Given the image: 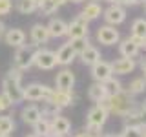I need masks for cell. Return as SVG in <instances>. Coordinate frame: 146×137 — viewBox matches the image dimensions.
<instances>
[{
  "mask_svg": "<svg viewBox=\"0 0 146 137\" xmlns=\"http://www.w3.org/2000/svg\"><path fill=\"white\" fill-rule=\"evenodd\" d=\"M141 49H146V37L141 39Z\"/></svg>",
  "mask_w": 146,
  "mask_h": 137,
  "instance_id": "cell-42",
  "label": "cell"
},
{
  "mask_svg": "<svg viewBox=\"0 0 146 137\" xmlns=\"http://www.w3.org/2000/svg\"><path fill=\"white\" fill-rule=\"evenodd\" d=\"M108 115L110 113L104 110L100 104L95 102L93 108L88 110V113H86V122L88 124H97V126H104V122L108 121Z\"/></svg>",
  "mask_w": 146,
  "mask_h": 137,
  "instance_id": "cell-13",
  "label": "cell"
},
{
  "mask_svg": "<svg viewBox=\"0 0 146 137\" xmlns=\"http://www.w3.org/2000/svg\"><path fill=\"white\" fill-rule=\"evenodd\" d=\"M95 39L102 46H115V44H119V40H121V33H119V29H115V26L104 24V26L97 27Z\"/></svg>",
  "mask_w": 146,
  "mask_h": 137,
  "instance_id": "cell-5",
  "label": "cell"
},
{
  "mask_svg": "<svg viewBox=\"0 0 146 137\" xmlns=\"http://www.w3.org/2000/svg\"><path fill=\"white\" fill-rule=\"evenodd\" d=\"M51 128H53V134H58V135H68L71 132V122L68 117H64L62 113L51 117Z\"/></svg>",
  "mask_w": 146,
  "mask_h": 137,
  "instance_id": "cell-20",
  "label": "cell"
},
{
  "mask_svg": "<svg viewBox=\"0 0 146 137\" xmlns=\"http://www.w3.org/2000/svg\"><path fill=\"white\" fill-rule=\"evenodd\" d=\"M44 102V106H42V117H55V115H58V113L62 112V108H58V106H55V104L51 102V100H42Z\"/></svg>",
  "mask_w": 146,
  "mask_h": 137,
  "instance_id": "cell-33",
  "label": "cell"
},
{
  "mask_svg": "<svg viewBox=\"0 0 146 137\" xmlns=\"http://www.w3.org/2000/svg\"><path fill=\"white\" fill-rule=\"evenodd\" d=\"M102 6H100L99 2H95V0H91V2H86L84 4V7H82V11L79 13L80 17H84L88 22H91V20H97V18H100L102 17Z\"/></svg>",
  "mask_w": 146,
  "mask_h": 137,
  "instance_id": "cell-18",
  "label": "cell"
},
{
  "mask_svg": "<svg viewBox=\"0 0 146 137\" xmlns=\"http://www.w3.org/2000/svg\"><path fill=\"white\" fill-rule=\"evenodd\" d=\"M35 2H36V4H40V2H42V0H35Z\"/></svg>",
  "mask_w": 146,
  "mask_h": 137,
  "instance_id": "cell-49",
  "label": "cell"
},
{
  "mask_svg": "<svg viewBox=\"0 0 146 137\" xmlns=\"http://www.w3.org/2000/svg\"><path fill=\"white\" fill-rule=\"evenodd\" d=\"M55 55H57V64L58 66H64V68H68L70 64L75 61V51H73V48L70 46V42H66V44H62L60 48L55 51Z\"/></svg>",
  "mask_w": 146,
  "mask_h": 137,
  "instance_id": "cell-17",
  "label": "cell"
},
{
  "mask_svg": "<svg viewBox=\"0 0 146 137\" xmlns=\"http://www.w3.org/2000/svg\"><path fill=\"white\" fill-rule=\"evenodd\" d=\"M0 137H11V135H0Z\"/></svg>",
  "mask_w": 146,
  "mask_h": 137,
  "instance_id": "cell-50",
  "label": "cell"
},
{
  "mask_svg": "<svg viewBox=\"0 0 146 137\" xmlns=\"http://www.w3.org/2000/svg\"><path fill=\"white\" fill-rule=\"evenodd\" d=\"M48 31L51 39H62L68 35V22H64L62 18H51L48 22Z\"/></svg>",
  "mask_w": 146,
  "mask_h": 137,
  "instance_id": "cell-21",
  "label": "cell"
},
{
  "mask_svg": "<svg viewBox=\"0 0 146 137\" xmlns=\"http://www.w3.org/2000/svg\"><path fill=\"white\" fill-rule=\"evenodd\" d=\"M11 106H13L11 99H9L6 93H0V113H2V112H6V110H9Z\"/></svg>",
  "mask_w": 146,
  "mask_h": 137,
  "instance_id": "cell-35",
  "label": "cell"
},
{
  "mask_svg": "<svg viewBox=\"0 0 146 137\" xmlns=\"http://www.w3.org/2000/svg\"><path fill=\"white\" fill-rule=\"evenodd\" d=\"M88 35H90V22L86 20L84 17L77 15L70 24H68V35L66 37H70V40L82 39V37H88Z\"/></svg>",
  "mask_w": 146,
  "mask_h": 137,
  "instance_id": "cell-6",
  "label": "cell"
},
{
  "mask_svg": "<svg viewBox=\"0 0 146 137\" xmlns=\"http://www.w3.org/2000/svg\"><path fill=\"white\" fill-rule=\"evenodd\" d=\"M66 2L68 0H42V2L38 4V9H36V11L42 17H49V15H53V13H57Z\"/></svg>",
  "mask_w": 146,
  "mask_h": 137,
  "instance_id": "cell-22",
  "label": "cell"
},
{
  "mask_svg": "<svg viewBox=\"0 0 146 137\" xmlns=\"http://www.w3.org/2000/svg\"><path fill=\"white\" fill-rule=\"evenodd\" d=\"M91 137H100V135H91Z\"/></svg>",
  "mask_w": 146,
  "mask_h": 137,
  "instance_id": "cell-52",
  "label": "cell"
},
{
  "mask_svg": "<svg viewBox=\"0 0 146 137\" xmlns=\"http://www.w3.org/2000/svg\"><path fill=\"white\" fill-rule=\"evenodd\" d=\"M15 7L22 15H33V13H36V9H38V4L35 0H17Z\"/></svg>",
  "mask_w": 146,
  "mask_h": 137,
  "instance_id": "cell-27",
  "label": "cell"
},
{
  "mask_svg": "<svg viewBox=\"0 0 146 137\" xmlns=\"http://www.w3.org/2000/svg\"><path fill=\"white\" fill-rule=\"evenodd\" d=\"M48 137H66V135H58V134H49Z\"/></svg>",
  "mask_w": 146,
  "mask_h": 137,
  "instance_id": "cell-46",
  "label": "cell"
},
{
  "mask_svg": "<svg viewBox=\"0 0 146 137\" xmlns=\"http://www.w3.org/2000/svg\"><path fill=\"white\" fill-rule=\"evenodd\" d=\"M22 77L24 73L18 68H11L6 77L2 79V93H6L11 99L13 104H18L24 100V86H22Z\"/></svg>",
  "mask_w": 146,
  "mask_h": 137,
  "instance_id": "cell-2",
  "label": "cell"
},
{
  "mask_svg": "<svg viewBox=\"0 0 146 137\" xmlns=\"http://www.w3.org/2000/svg\"><path fill=\"white\" fill-rule=\"evenodd\" d=\"M102 137H121L119 134H108V135H102Z\"/></svg>",
  "mask_w": 146,
  "mask_h": 137,
  "instance_id": "cell-45",
  "label": "cell"
},
{
  "mask_svg": "<svg viewBox=\"0 0 146 137\" xmlns=\"http://www.w3.org/2000/svg\"><path fill=\"white\" fill-rule=\"evenodd\" d=\"M102 84H104V88H106L108 95H115V93H119V91L124 90V88H122V82L119 79H115V77H110V79L104 80Z\"/></svg>",
  "mask_w": 146,
  "mask_h": 137,
  "instance_id": "cell-31",
  "label": "cell"
},
{
  "mask_svg": "<svg viewBox=\"0 0 146 137\" xmlns=\"http://www.w3.org/2000/svg\"><path fill=\"white\" fill-rule=\"evenodd\" d=\"M51 91H53V88L42 84V82H31V84L24 86V100H29V102L48 100Z\"/></svg>",
  "mask_w": 146,
  "mask_h": 137,
  "instance_id": "cell-3",
  "label": "cell"
},
{
  "mask_svg": "<svg viewBox=\"0 0 146 137\" xmlns=\"http://www.w3.org/2000/svg\"><path fill=\"white\" fill-rule=\"evenodd\" d=\"M141 71H143V73H144V75H143V77H144V79H146V55H144V57H143V59H141Z\"/></svg>",
  "mask_w": 146,
  "mask_h": 137,
  "instance_id": "cell-38",
  "label": "cell"
},
{
  "mask_svg": "<svg viewBox=\"0 0 146 137\" xmlns=\"http://www.w3.org/2000/svg\"><path fill=\"white\" fill-rule=\"evenodd\" d=\"M75 86V75H73L71 70L68 68H62L60 71L55 77V88L57 90H73Z\"/></svg>",
  "mask_w": 146,
  "mask_h": 137,
  "instance_id": "cell-14",
  "label": "cell"
},
{
  "mask_svg": "<svg viewBox=\"0 0 146 137\" xmlns=\"http://www.w3.org/2000/svg\"><path fill=\"white\" fill-rule=\"evenodd\" d=\"M97 104H100L108 113H115L119 117H124L130 110L139 106V102L133 99V95H130L126 90L119 91L115 95H108V97H104L102 100H99Z\"/></svg>",
  "mask_w": 146,
  "mask_h": 137,
  "instance_id": "cell-1",
  "label": "cell"
},
{
  "mask_svg": "<svg viewBox=\"0 0 146 137\" xmlns=\"http://www.w3.org/2000/svg\"><path fill=\"white\" fill-rule=\"evenodd\" d=\"M33 49H31V46H20V48H17L15 51V57H13V64H15V68L18 70L26 71L29 70L31 66H33Z\"/></svg>",
  "mask_w": 146,
  "mask_h": 137,
  "instance_id": "cell-7",
  "label": "cell"
},
{
  "mask_svg": "<svg viewBox=\"0 0 146 137\" xmlns=\"http://www.w3.org/2000/svg\"><path fill=\"white\" fill-rule=\"evenodd\" d=\"M27 137H36V135H35V134H31V135H27Z\"/></svg>",
  "mask_w": 146,
  "mask_h": 137,
  "instance_id": "cell-48",
  "label": "cell"
},
{
  "mask_svg": "<svg viewBox=\"0 0 146 137\" xmlns=\"http://www.w3.org/2000/svg\"><path fill=\"white\" fill-rule=\"evenodd\" d=\"M108 4H113V6H130L128 0H106Z\"/></svg>",
  "mask_w": 146,
  "mask_h": 137,
  "instance_id": "cell-37",
  "label": "cell"
},
{
  "mask_svg": "<svg viewBox=\"0 0 146 137\" xmlns=\"http://www.w3.org/2000/svg\"><path fill=\"white\" fill-rule=\"evenodd\" d=\"M15 132V121L11 115H0V135H11Z\"/></svg>",
  "mask_w": 146,
  "mask_h": 137,
  "instance_id": "cell-29",
  "label": "cell"
},
{
  "mask_svg": "<svg viewBox=\"0 0 146 137\" xmlns=\"http://www.w3.org/2000/svg\"><path fill=\"white\" fill-rule=\"evenodd\" d=\"M146 0H131V6H143Z\"/></svg>",
  "mask_w": 146,
  "mask_h": 137,
  "instance_id": "cell-41",
  "label": "cell"
},
{
  "mask_svg": "<svg viewBox=\"0 0 146 137\" xmlns=\"http://www.w3.org/2000/svg\"><path fill=\"white\" fill-rule=\"evenodd\" d=\"M68 2H71V4H84L86 0H68Z\"/></svg>",
  "mask_w": 146,
  "mask_h": 137,
  "instance_id": "cell-44",
  "label": "cell"
},
{
  "mask_svg": "<svg viewBox=\"0 0 146 137\" xmlns=\"http://www.w3.org/2000/svg\"><path fill=\"white\" fill-rule=\"evenodd\" d=\"M144 90H146V79L144 77H137V79H133L128 84V88H126V91L130 95H139V93H144Z\"/></svg>",
  "mask_w": 146,
  "mask_h": 137,
  "instance_id": "cell-28",
  "label": "cell"
},
{
  "mask_svg": "<svg viewBox=\"0 0 146 137\" xmlns=\"http://www.w3.org/2000/svg\"><path fill=\"white\" fill-rule=\"evenodd\" d=\"M48 100H51L55 106H58V108H68V106L73 104L75 95H73V90H57V88H53V91H51V95H49Z\"/></svg>",
  "mask_w": 146,
  "mask_h": 137,
  "instance_id": "cell-12",
  "label": "cell"
},
{
  "mask_svg": "<svg viewBox=\"0 0 146 137\" xmlns=\"http://www.w3.org/2000/svg\"><path fill=\"white\" fill-rule=\"evenodd\" d=\"M144 130H146V122L141 121V122H137V124H126L119 135L121 137H143Z\"/></svg>",
  "mask_w": 146,
  "mask_h": 137,
  "instance_id": "cell-25",
  "label": "cell"
},
{
  "mask_svg": "<svg viewBox=\"0 0 146 137\" xmlns=\"http://www.w3.org/2000/svg\"><path fill=\"white\" fill-rule=\"evenodd\" d=\"M119 53L121 57L126 59H137L141 53V39H135V37H126V39L119 40Z\"/></svg>",
  "mask_w": 146,
  "mask_h": 137,
  "instance_id": "cell-8",
  "label": "cell"
},
{
  "mask_svg": "<svg viewBox=\"0 0 146 137\" xmlns=\"http://www.w3.org/2000/svg\"><path fill=\"white\" fill-rule=\"evenodd\" d=\"M143 7H144V13H146V2H144V4H143Z\"/></svg>",
  "mask_w": 146,
  "mask_h": 137,
  "instance_id": "cell-47",
  "label": "cell"
},
{
  "mask_svg": "<svg viewBox=\"0 0 146 137\" xmlns=\"http://www.w3.org/2000/svg\"><path fill=\"white\" fill-rule=\"evenodd\" d=\"M31 128H33V134H35L36 137H48L49 134H53L51 119H49V117H40Z\"/></svg>",
  "mask_w": 146,
  "mask_h": 137,
  "instance_id": "cell-23",
  "label": "cell"
},
{
  "mask_svg": "<svg viewBox=\"0 0 146 137\" xmlns=\"http://www.w3.org/2000/svg\"><path fill=\"white\" fill-rule=\"evenodd\" d=\"M75 137H91V135L88 134V132H80V134H77Z\"/></svg>",
  "mask_w": 146,
  "mask_h": 137,
  "instance_id": "cell-43",
  "label": "cell"
},
{
  "mask_svg": "<svg viewBox=\"0 0 146 137\" xmlns=\"http://www.w3.org/2000/svg\"><path fill=\"white\" fill-rule=\"evenodd\" d=\"M13 9V0H0V17L9 15Z\"/></svg>",
  "mask_w": 146,
  "mask_h": 137,
  "instance_id": "cell-34",
  "label": "cell"
},
{
  "mask_svg": "<svg viewBox=\"0 0 146 137\" xmlns=\"http://www.w3.org/2000/svg\"><path fill=\"white\" fill-rule=\"evenodd\" d=\"M100 130H102V126H97V124H88V122H86V132H88L90 135H100Z\"/></svg>",
  "mask_w": 146,
  "mask_h": 137,
  "instance_id": "cell-36",
  "label": "cell"
},
{
  "mask_svg": "<svg viewBox=\"0 0 146 137\" xmlns=\"http://www.w3.org/2000/svg\"><path fill=\"white\" fill-rule=\"evenodd\" d=\"M131 37L135 39H143L146 37V18H135L133 24H131Z\"/></svg>",
  "mask_w": 146,
  "mask_h": 137,
  "instance_id": "cell-30",
  "label": "cell"
},
{
  "mask_svg": "<svg viewBox=\"0 0 146 137\" xmlns=\"http://www.w3.org/2000/svg\"><path fill=\"white\" fill-rule=\"evenodd\" d=\"M6 29H7L6 24H4V22L0 20V39H4V33H6Z\"/></svg>",
  "mask_w": 146,
  "mask_h": 137,
  "instance_id": "cell-39",
  "label": "cell"
},
{
  "mask_svg": "<svg viewBox=\"0 0 146 137\" xmlns=\"http://www.w3.org/2000/svg\"><path fill=\"white\" fill-rule=\"evenodd\" d=\"M88 97L93 100V102H99V100H102L104 97H108V91L104 88L102 82H93V84L88 88Z\"/></svg>",
  "mask_w": 146,
  "mask_h": 137,
  "instance_id": "cell-26",
  "label": "cell"
},
{
  "mask_svg": "<svg viewBox=\"0 0 146 137\" xmlns=\"http://www.w3.org/2000/svg\"><path fill=\"white\" fill-rule=\"evenodd\" d=\"M143 137H146V130H144V134H143Z\"/></svg>",
  "mask_w": 146,
  "mask_h": 137,
  "instance_id": "cell-51",
  "label": "cell"
},
{
  "mask_svg": "<svg viewBox=\"0 0 146 137\" xmlns=\"http://www.w3.org/2000/svg\"><path fill=\"white\" fill-rule=\"evenodd\" d=\"M91 68V77H93L95 82H104L108 80L110 77H113V70H111V62H106L100 59L99 62H95Z\"/></svg>",
  "mask_w": 146,
  "mask_h": 137,
  "instance_id": "cell-11",
  "label": "cell"
},
{
  "mask_svg": "<svg viewBox=\"0 0 146 137\" xmlns=\"http://www.w3.org/2000/svg\"><path fill=\"white\" fill-rule=\"evenodd\" d=\"M102 17L106 20V24L117 27L119 24H122L126 20V9H124V6H113V4H110L102 11Z\"/></svg>",
  "mask_w": 146,
  "mask_h": 137,
  "instance_id": "cell-9",
  "label": "cell"
},
{
  "mask_svg": "<svg viewBox=\"0 0 146 137\" xmlns=\"http://www.w3.org/2000/svg\"><path fill=\"white\" fill-rule=\"evenodd\" d=\"M33 66H36L42 71H49L57 66V55L51 49L46 48H36V51L33 53Z\"/></svg>",
  "mask_w": 146,
  "mask_h": 137,
  "instance_id": "cell-4",
  "label": "cell"
},
{
  "mask_svg": "<svg viewBox=\"0 0 146 137\" xmlns=\"http://www.w3.org/2000/svg\"><path fill=\"white\" fill-rule=\"evenodd\" d=\"M139 108H141V112H143V115H146V99L143 102H139Z\"/></svg>",
  "mask_w": 146,
  "mask_h": 137,
  "instance_id": "cell-40",
  "label": "cell"
},
{
  "mask_svg": "<svg viewBox=\"0 0 146 137\" xmlns=\"http://www.w3.org/2000/svg\"><path fill=\"white\" fill-rule=\"evenodd\" d=\"M20 117H22V122L33 126L35 122L42 117V112H40V108L36 106V104H27V106H24L20 110Z\"/></svg>",
  "mask_w": 146,
  "mask_h": 137,
  "instance_id": "cell-19",
  "label": "cell"
},
{
  "mask_svg": "<svg viewBox=\"0 0 146 137\" xmlns=\"http://www.w3.org/2000/svg\"><path fill=\"white\" fill-rule=\"evenodd\" d=\"M137 68V62L135 59H126V57H121L117 59V61L111 62V70L115 75H130L131 71H133Z\"/></svg>",
  "mask_w": 146,
  "mask_h": 137,
  "instance_id": "cell-16",
  "label": "cell"
},
{
  "mask_svg": "<svg viewBox=\"0 0 146 137\" xmlns=\"http://www.w3.org/2000/svg\"><path fill=\"white\" fill-rule=\"evenodd\" d=\"M95 2H97V0H95Z\"/></svg>",
  "mask_w": 146,
  "mask_h": 137,
  "instance_id": "cell-53",
  "label": "cell"
},
{
  "mask_svg": "<svg viewBox=\"0 0 146 137\" xmlns=\"http://www.w3.org/2000/svg\"><path fill=\"white\" fill-rule=\"evenodd\" d=\"M68 42H70V46L73 48L75 55L79 57V55L90 46V39H88V37H82V39H73V40H68Z\"/></svg>",
  "mask_w": 146,
  "mask_h": 137,
  "instance_id": "cell-32",
  "label": "cell"
},
{
  "mask_svg": "<svg viewBox=\"0 0 146 137\" xmlns=\"http://www.w3.org/2000/svg\"><path fill=\"white\" fill-rule=\"evenodd\" d=\"M29 39H31V46L33 48H42L44 44L49 42V39H51V35H49L48 31V26L44 24H33L29 29Z\"/></svg>",
  "mask_w": 146,
  "mask_h": 137,
  "instance_id": "cell-10",
  "label": "cell"
},
{
  "mask_svg": "<svg viewBox=\"0 0 146 137\" xmlns=\"http://www.w3.org/2000/svg\"><path fill=\"white\" fill-rule=\"evenodd\" d=\"M79 57H80V61H82L84 66H93L95 62H99L100 59H102V57H100V51L95 48V46H91V44L79 55Z\"/></svg>",
  "mask_w": 146,
  "mask_h": 137,
  "instance_id": "cell-24",
  "label": "cell"
},
{
  "mask_svg": "<svg viewBox=\"0 0 146 137\" xmlns=\"http://www.w3.org/2000/svg\"><path fill=\"white\" fill-rule=\"evenodd\" d=\"M4 42L7 46H11V48H20V46L26 44V33L20 27L6 29V33H4Z\"/></svg>",
  "mask_w": 146,
  "mask_h": 137,
  "instance_id": "cell-15",
  "label": "cell"
}]
</instances>
